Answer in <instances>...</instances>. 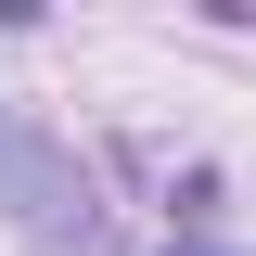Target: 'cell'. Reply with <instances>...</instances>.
<instances>
[{"label": "cell", "instance_id": "cell-1", "mask_svg": "<svg viewBox=\"0 0 256 256\" xmlns=\"http://www.w3.org/2000/svg\"><path fill=\"white\" fill-rule=\"evenodd\" d=\"M180 256H205V244H180Z\"/></svg>", "mask_w": 256, "mask_h": 256}]
</instances>
